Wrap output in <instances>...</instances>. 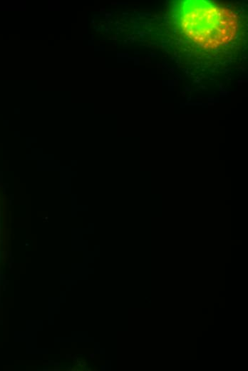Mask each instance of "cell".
I'll return each mask as SVG.
<instances>
[{"instance_id": "obj_1", "label": "cell", "mask_w": 248, "mask_h": 371, "mask_svg": "<svg viewBox=\"0 0 248 371\" xmlns=\"http://www.w3.org/2000/svg\"><path fill=\"white\" fill-rule=\"evenodd\" d=\"M179 20L192 39L206 47H215L230 40L236 20L227 10L202 1H190L180 8Z\"/></svg>"}]
</instances>
